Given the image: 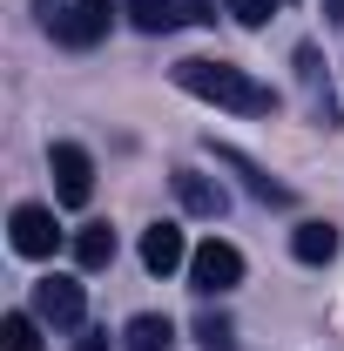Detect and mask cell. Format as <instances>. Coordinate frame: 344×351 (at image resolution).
Segmentation results:
<instances>
[{
    "label": "cell",
    "mask_w": 344,
    "mask_h": 351,
    "mask_svg": "<svg viewBox=\"0 0 344 351\" xmlns=\"http://www.w3.org/2000/svg\"><path fill=\"white\" fill-rule=\"evenodd\" d=\"M122 7H129V21L142 34H169L175 21H182V0H122Z\"/></svg>",
    "instance_id": "cell-13"
},
{
    "label": "cell",
    "mask_w": 344,
    "mask_h": 351,
    "mask_svg": "<svg viewBox=\"0 0 344 351\" xmlns=\"http://www.w3.org/2000/svg\"><path fill=\"white\" fill-rule=\"evenodd\" d=\"M75 263H82V270H108V263H115V230H108V223H88L82 237H75Z\"/></svg>",
    "instance_id": "cell-12"
},
{
    "label": "cell",
    "mask_w": 344,
    "mask_h": 351,
    "mask_svg": "<svg viewBox=\"0 0 344 351\" xmlns=\"http://www.w3.org/2000/svg\"><path fill=\"white\" fill-rule=\"evenodd\" d=\"M47 169H54V196H61L68 210H82L88 196H95V162H88L82 142H54V149H47Z\"/></svg>",
    "instance_id": "cell-4"
},
{
    "label": "cell",
    "mask_w": 344,
    "mask_h": 351,
    "mask_svg": "<svg viewBox=\"0 0 344 351\" xmlns=\"http://www.w3.org/2000/svg\"><path fill=\"white\" fill-rule=\"evenodd\" d=\"M0 345H7V351H41V317L7 311V317H0Z\"/></svg>",
    "instance_id": "cell-14"
},
{
    "label": "cell",
    "mask_w": 344,
    "mask_h": 351,
    "mask_svg": "<svg viewBox=\"0 0 344 351\" xmlns=\"http://www.w3.org/2000/svg\"><path fill=\"white\" fill-rule=\"evenodd\" d=\"M216 162H230V169L243 176V182H250V196H263V203H291V189H284V182H270L250 156H236V149H223V142H216Z\"/></svg>",
    "instance_id": "cell-11"
},
{
    "label": "cell",
    "mask_w": 344,
    "mask_h": 351,
    "mask_svg": "<svg viewBox=\"0 0 344 351\" xmlns=\"http://www.w3.org/2000/svg\"><path fill=\"white\" fill-rule=\"evenodd\" d=\"M324 21H331V27H344V0H324Z\"/></svg>",
    "instance_id": "cell-19"
},
{
    "label": "cell",
    "mask_w": 344,
    "mask_h": 351,
    "mask_svg": "<svg viewBox=\"0 0 344 351\" xmlns=\"http://www.w3.org/2000/svg\"><path fill=\"white\" fill-rule=\"evenodd\" d=\"M182 21H196V27H210L216 14H210V0H182Z\"/></svg>",
    "instance_id": "cell-17"
},
{
    "label": "cell",
    "mask_w": 344,
    "mask_h": 351,
    "mask_svg": "<svg viewBox=\"0 0 344 351\" xmlns=\"http://www.w3.org/2000/svg\"><path fill=\"white\" fill-rule=\"evenodd\" d=\"M75 351H108V331H88V338H82Z\"/></svg>",
    "instance_id": "cell-18"
},
{
    "label": "cell",
    "mask_w": 344,
    "mask_h": 351,
    "mask_svg": "<svg viewBox=\"0 0 344 351\" xmlns=\"http://www.w3.org/2000/svg\"><path fill=\"white\" fill-rule=\"evenodd\" d=\"M169 345H175V324L156 317V311L129 317V331H122V351H169Z\"/></svg>",
    "instance_id": "cell-10"
},
{
    "label": "cell",
    "mask_w": 344,
    "mask_h": 351,
    "mask_svg": "<svg viewBox=\"0 0 344 351\" xmlns=\"http://www.w3.org/2000/svg\"><path fill=\"white\" fill-rule=\"evenodd\" d=\"M34 317L54 324V331L82 324V284H75V277H41V284H34Z\"/></svg>",
    "instance_id": "cell-6"
},
{
    "label": "cell",
    "mask_w": 344,
    "mask_h": 351,
    "mask_svg": "<svg viewBox=\"0 0 344 351\" xmlns=\"http://www.w3.org/2000/svg\"><path fill=\"white\" fill-rule=\"evenodd\" d=\"M175 88L196 95V101H216V108H236V115H270V108H277V88H263L250 68H236V61H210V54L175 61Z\"/></svg>",
    "instance_id": "cell-1"
},
{
    "label": "cell",
    "mask_w": 344,
    "mask_h": 351,
    "mask_svg": "<svg viewBox=\"0 0 344 351\" xmlns=\"http://www.w3.org/2000/svg\"><path fill=\"white\" fill-rule=\"evenodd\" d=\"M142 263H149L156 277L182 270V263H189V250H182V230H175V223H149V230H142Z\"/></svg>",
    "instance_id": "cell-8"
},
{
    "label": "cell",
    "mask_w": 344,
    "mask_h": 351,
    "mask_svg": "<svg viewBox=\"0 0 344 351\" xmlns=\"http://www.w3.org/2000/svg\"><path fill=\"white\" fill-rule=\"evenodd\" d=\"M41 21H47V34H54L61 47H95L101 34H108V21H115V0H75V7L41 0Z\"/></svg>",
    "instance_id": "cell-2"
},
{
    "label": "cell",
    "mask_w": 344,
    "mask_h": 351,
    "mask_svg": "<svg viewBox=\"0 0 344 351\" xmlns=\"http://www.w3.org/2000/svg\"><path fill=\"white\" fill-rule=\"evenodd\" d=\"M189 284L203 291V298H223V291H236L243 284V250L236 243H203V250H189Z\"/></svg>",
    "instance_id": "cell-3"
},
{
    "label": "cell",
    "mask_w": 344,
    "mask_h": 351,
    "mask_svg": "<svg viewBox=\"0 0 344 351\" xmlns=\"http://www.w3.org/2000/svg\"><path fill=\"white\" fill-rule=\"evenodd\" d=\"M169 182H175V203H182L189 217H223V210H230L223 182H216V176H203V169H175Z\"/></svg>",
    "instance_id": "cell-7"
},
{
    "label": "cell",
    "mask_w": 344,
    "mask_h": 351,
    "mask_svg": "<svg viewBox=\"0 0 344 351\" xmlns=\"http://www.w3.org/2000/svg\"><path fill=\"white\" fill-rule=\"evenodd\" d=\"M196 338H203L210 351H230V338H236V331H230V317H216V311H203V317H196Z\"/></svg>",
    "instance_id": "cell-15"
},
{
    "label": "cell",
    "mask_w": 344,
    "mask_h": 351,
    "mask_svg": "<svg viewBox=\"0 0 344 351\" xmlns=\"http://www.w3.org/2000/svg\"><path fill=\"white\" fill-rule=\"evenodd\" d=\"M7 237H14V250L21 257H54L61 250V230H54V210H41V203H21L14 217H7Z\"/></svg>",
    "instance_id": "cell-5"
},
{
    "label": "cell",
    "mask_w": 344,
    "mask_h": 351,
    "mask_svg": "<svg viewBox=\"0 0 344 351\" xmlns=\"http://www.w3.org/2000/svg\"><path fill=\"white\" fill-rule=\"evenodd\" d=\"M223 7H230V14H236V21H243V27H263V21H270V7H277V0H223Z\"/></svg>",
    "instance_id": "cell-16"
},
{
    "label": "cell",
    "mask_w": 344,
    "mask_h": 351,
    "mask_svg": "<svg viewBox=\"0 0 344 351\" xmlns=\"http://www.w3.org/2000/svg\"><path fill=\"white\" fill-rule=\"evenodd\" d=\"M291 257L297 263H331L338 257V230L331 223H297L291 230Z\"/></svg>",
    "instance_id": "cell-9"
}]
</instances>
